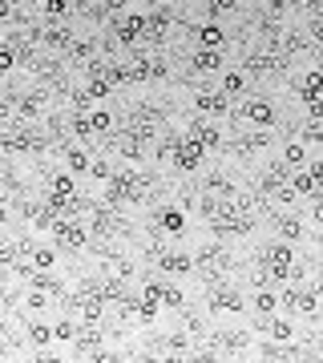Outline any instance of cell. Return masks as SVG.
I'll return each instance as SVG.
<instances>
[{
	"label": "cell",
	"instance_id": "17",
	"mask_svg": "<svg viewBox=\"0 0 323 363\" xmlns=\"http://www.w3.org/2000/svg\"><path fill=\"white\" fill-rule=\"evenodd\" d=\"M247 69H230L227 77H223V93H230V97H243L247 93Z\"/></svg>",
	"mask_w": 323,
	"mask_h": 363
},
{
	"label": "cell",
	"instance_id": "31",
	"mask_svg": "<svg viewBox=\"0 0 323 363\" xmlns=\"http://www.w3.org/2000/svg\"><path fill=\"white\" fill-rule=\"evenodd\" d=\"M89 173H93V178H101V182H110V178H114V166H110V162H105V157H93V166H89Z\"/></svg>",
	"mask_w": 323,
	"mask_h": 363
},
{
	"label": "cell",
	"instance_id": "35",
	"mask_svg": "<svg viewBox=\"0 0 323 363\" xmlns=\"http://www.w3.org/2000/svg\"><path fill=\"white\" fill-rule=\"evenodd\" d=\"M101 4H105L110 13H126V0H101Z\"/></svg>",
	"mask_w": 323,
	"mask_h": 363
},
{
	"label": "cell",
	"instance_id": "38",
	"mask_svg": "<svg viewBox=\"0 0 323 363\" xmlns=\"http://www.w3.org/2000/svg\"><path fill=\"white\" fill-rule=\"evenodd\" d=\"M320 247H323V234H320Z\"/></svg>",
	"mask_w": 323,
	"mask_h": 363
},
{
	"label": "cell",
	"instance_id": "12",
	"mask_svg": "<svg viewBox=\"0 0 323 363\" xmlns=\"http://www.w3.org/2000/svg\"><path fill=\"white\" fill-rule=\"evenodd\" d=\"M190 33L198 37V45H202V49H223V45H227V29H223L218 20H206V24L190 29Z\"/></svg>",
	"mask_w": 323,
	"mask_h": 363
},
{
	"label": "cell",
	"instance_id": "25",
	"mask_svg": "<svg viewBox=\"0 0 323 363\" xmlns=\"http://www.w3.org/2000/svg\"><path fill=\"white\" fill-rule=\"evenodd\" d=\"M162 303L182 311V307H186V299H182V287H178V283H162Z\"/></svg>",
	"mask_w": 323,
	"mask_h": 363
},
{
	"label": "cell",
	"instance_id": "9",
	"mask_svg": "<svg viewBox=\"0 0 323 363\" xmlns=\"http://www.w3.org/2000/svg\"><path fill=\"white\" fill-rule=\"evenodd\" d=\"M243 114H247V121L259 125V130H271V125H275V105H271L266 97H250L247 105H243Z\"/></svg>",
	"mask_w": 323,
	"mask_h": 363
},
{
	"label": "cell",
	"instance_id": "20",
	"mask_svg": "<svg viewBox=\"0 0 323 363\" xmlns=\"http://www.w3.org/2000/svg\"><path fill=\"white\" fill-rule=\"evenodd\" d=\"M291 186H295L299 198H315V178H311V170H295L291 173Z\"/></svg>",
	"mask_w": 323,
	"mask_h": 363
},
{
	"label": "cell",
	"instance_id": "33",
	"mask_svg": "<svg viewBox=\"0 0 323 363\" xmlns=\"http://www.w3.org/2000/svg\"><path fill=\"white\" fill-rule=\"evenodd\" d=\"M13 65H17V49H13V45H4V49H0V69L8 73Z\"/></svg>",
	"mask_w": 323,
	"mask_h": 363
},
{
	"label": "cell",
	"instance_id": "36",
	"mask_svg": "<svg viewBox=\"0 0 323 363\" xmlns=\"http://www.w3.org/2000/svg\"><path fill=\"white\" fill-rule=\"evenodd\" d=\"M311 69H315V73H323V53L315 57V65H311Z\"/></svg>",
	"mask_w": 323,
	"mask_h": 363
},
{
	"label": "cell",
	"instance_id": "23",
	"mask_svg": "<svg viewBox=\"0 0 323 363\" xmlns=\"http://www.w3.org/2000/svg\"><path fill=\"white\" fill-rule=\"evenodd\" d=\"M283 162H287V166H295V170H299V166L307 162V150L299 146V141H287V146H283Z\"/></svg>",
	"mask_w": 323,
	"mask_h": 363
},
{
	"label": "cell",
	"instance_id": "21",
	"mask_svg": "<svg viewBox=\"0 0 323 363\" xmlns=\"http://www.w3.org/2000/svg\"><path fill=\"white\" fill-rule=\"evenodd\" d=\"M49 339H57V331L45 323H29V343L33 347H49Z\"/></svg>",
	"mask_w": 323,
	"mask_h": 363
},
{
	"label": "cell",
	"instance_id": "28",
	"mask_svg": "<svg viewBox=\"0 0 323 363\" xmlns=\"http://www.w3.org/2000/svg\"><path fill=\"white\" fill-rule=\"evenodd\" d=\"M303 141H315V146H323V117H307Z\"/></svg>",
	"mask_w": 323,
	"mask_h": 363
},
{
	"label": "cell",
	"instance_id": "5",
	"mask_svg": "<svg viewBox=\"0 0 323 363\" xmlns=\"http://www.w3.org/2000/svg\"><path fill=\"white\" fill-rule=\"evenodd\" d=\"M283 65H287V53L259 49V53H250L247 57V73L250 77H275V73H283Z\"/></svg>",
	"mask_w": 323,
	"mask_h": 363
},
{
	"label": "cell",
	"instance_id": "7",
	"mask_svg": "<svg viewBox=\"0 0 323 363\" xmlns=\"http://www.w3.org/2000/svg\"><path fill=\"white\" fill-rule=\"evenodd\" d=\"M291 89L299 93V101H303V105H315V101H323V73L307 69L303 77H291Z\"/></svg>",
	"mask_w": 323,
	"mask_h": 363
},
{
	"label": "cell",
	"instance_id": "2",
	"mask_svg": "<svg viewBox=\"0 0 323 363\" xmlns=\"http://www.w3.org/2000/svg\"><path fill=\"white\" fill-rule=\"evenodd\" d=\"M89 234H93V230L85 226V222H77V218H65V214H61L57 226H53L57 250H85V247H89Z\"/></svg>",
	"mask_w": 323,
	"mask_h": 363
},
{
	"label": "cell",
	"instance_id": "11",
	"mask_svg": "<svg viewBox=\"0 0 323 363\" xmlns=\"http://www.w3.org/2000/svg\"><path fill=\"white\" fill-rule=\"evenodd\" d=\"M153 263H158L162 270H170V275H190V270H194V254H186V250H162Z\"/></svg>",
	"mask_w": 323,
	"mask_h": 363
},
{
	"label": "cell",
	"instance_id": "34",
	"mask_svg": "<svg viewBox=\"0 0 323 363\" xmlns=\"http://www.w3.org/2000/svg\"><path fill=\"white\" fill-rule=\"evenodd\" d=\"M307 170H311V178H315V198H320L323 194V162H311Z\"/></svg>",
	"mask_w": 323,
	"mask_h": 363
},
{
	"label": "cell",
	"instance_id": "27",
	"mask_svg": "<svg viewBox=\"0 0 323 363\" xmlns=\"http://www.w3.org/2000/svg\"><path fill=\"white\" fill-rule=\"evenodd\" d=\"M77 327H81V323H73L69 315H61L53 331H57V339H61V343H69V339H77Z\"/></svg>",
	"mask_w": 323,
	"mask_h": 363
},
{
	"label": "cell",
	"instance_id": "15",
	"mask_svg": "<svg viewBox=\"0 0 323 363\" xmlns=\"http://www.w3.org/2000/svg\"><path fill=\"white\" fill-rule=\"evenodd\" d=\"M190 65L198 73H218V69H223V53H218V49H198Z\"/></svg>",
	"mask_w": 323,
	"mask_h": 363
},
{
	"label": "cell",
	"instance_id": "16",
	"mask_svg": "<svg viewBox=\"0 0 323 363\" xmlns=\"http://www.w3.org/2000/svg\"><path fill=\"white\" fill-rule=\"evenodd\" d=\"M275 230H279L283 242H295V238L303 234V222H299L295 214H275Z\"/></svg>",
	"mask_w": 323,
	"mask_h": 363
},
{
	"label": "cell",
	"instance_id": "6",
	"mask_svg": "<svg viewBox=\"0 0 323 363\" xmlns=\"http://www.w3.org/2000/svg\"><path fill=\"white\" fill-rule=\"evenodd\" d=\"M170 20H174L170 4H153V13H146V40H150V45H162L166 33H170Z\"/></svg>",
	"mask_w": 323,
	"mask_h": 363
},
{
	"label": "cell",
	"instance_id": "19",
	"mask_svg": "<svg viewBox=\"0 0 323 363\" xmlns=\"http://www.w3.org/2000/svg\"><path fill=\"white\" fill-rule=\"evenodd\" d=\"M65 162H69V170L73 173H89V166H93V157H89L85 150H77V146L65 150Z\"/></svg>",
	"mask_w": 323,
	"mask_h": 363
},
{
	"label": "cell",
	"instance_id": "1",
	"mask_svg": "<svg viewBox=\"0 0 323 363\" xmlns=\"http://www.w3.org/2000/svg\"><path fill=\"white\" fill-rule=\"evenodd\" d=\"M255 258H263L266 270H271V279L275 283H291V270H295V250H291V242H271V247H263Z\"/></svg>",
	"mask_w": 323,
	"mask_h": 363
},
{
	"label": "cell",
	"instance_id": "32",
	"mask_svg": "<svg viewBox=\"0 0 323 363\" xmlns=\"http://www.w3.org/2000/svg\"><path fill=\"white\" fill-rule=\"evenodd\" d=\"M194 109H202V114H214V109H218V93H198V97H194Z\"/></svg>",
	"mask_w": 323,
	"mask_h": 363
},
{
	"label": "cell",
	"instance_id": "18",
	"mask_svg": "<svg viewBox=\"0 0 323 363\" xmlns=\"http://www.w3.org/2000/svg\"><path fill=\"white\" fill-rule=\"evenodd\" d=\"M315 307H320V291H315V287H299V291H295V311L315 315Z\"/></svg>",
	"mask_w": 323,
	"mask_h": 363
},
{
	"label": "cell",
	"instance_id": "29",
	"mask_svg": "<svg viewBox=\"0 0 323 363\" xmlns=\"http://www.w3.org/2000/svg\"><path fill=\"white\" fill-rule=\"evenodd\" d=\"M89 117H93V134H97V137H105L110 130H114V117L105 114V109H93Z\"/></svg>",
	"mask_w": 323,
	"mask_h": 363
},
{
	"label": "cell",
	"instance_id": "26",
	"mask_svg": "<svg viewBox=\"0 0 323 363\" xmlns=\"http://www.w3.org/2000/svg\"><path fill=\"white\" fill-rule=\"evenodd\" d=\"M53 263H57V250H53V247H37V250H33V267H37V270H49Z\"/></svg>",
	"mask_w": 323,
	"mask_h": 363
},
{
	"label": "cell",
	"instance_id": "4",
	"mask_svg": "<svg viewBox=\"0 0 323 363\" xmlns=\"http://www.w3.org/2000/svg\"><path fill=\"white\" fill-rule=\"evenodd\" d=\"M114 37L121 40V45H137V40L146 37V13H117L114 20Z\"/></svg>",
	"mask_w": 323,
	"mask_h": 363
},
{
	"label": "cell",
	"instance_id": "8",
	"mask_svg": "<svg viewBox=\"0 0 323 363\" xmlns=\"http://www.w3.org/2000/svg\"><path fill=\"white\" fill-rule=\"evenodd\" d=\"M77 351L85 360H93L97 351H101V327H97V319H85V323L77 327Z\"/></svg>",
	"mask_w": 323,
	"mask_h": 363
},
{
	"label": "cell",
	"instance_id": "22",
	"mask_svg": "<svg viewBox=\"0 0 323 363\" xmlns=\"http://www.w3.org/2000/svg\"><path fill=\"white\" fill-rule=\"evenodd\" d=\"M40 8H45V17L49 20H65L69 17V8H73V0H45Z\"/></svg>",
	"mask_w": 323,
	"mask_h": 363
},
{
	"label": "cell",
	"instance_id": "14",
	"mask_svg": "<svg viewBox=\"0 0 323 363\" xmlns=\"http://www.w3.org/2000/svg\"><path fill=\"white\" fill-rule=\"evenodd\" d=\"M153 226L162 230V234H182V230H186V214L174 210V206L170 210H158L153 214Z\"/></svg>",
	"mask_w": 323,
	"mask_h": 363
},
{
	"label": "cell",
	"instance_id": "3",
	"mask_svg": "<svg viewBox=\"0 0 323 363\" xmlns=\"http://www.w3.org/2000/svg\"><path fill=\"white\" fill-rule=\"evenodd\" d=\"M202 162H206V146H202L194 134L178 137V146H174V166L182 173H194V170H202Z\"/></svg>",
	"mask_w": 323,
	"mask_h": 363
},
{
	"label": "cell",
	"instance_id": "37",
	"mask_svg": "<svg viewBox=\"0 0 323 363\" xmlns=\"http://www.w3.org/2000/svg\"><path fill=\"white\" fill-rule=\"evenodd\" d=\"M315 291H320V299H323V275H320V279H315Z\"/></svg>",
	"mask_w": 323,
	"mask_h": 363
},
{
	"label": "cell",
	"instance_id": "24",
	"mask_svg": "<svg viewBox=\"0 0 323 363\" xmlns=\"http://www.w3.org/2000/svg\"><path fill=\"white\" fill-rule=\"evenodd\" d=\"M49 190H53V194H61V198H73V194H77V186H73V178H69V173H53Z\"/></svg>",
	"mask_w": 323,
	"mask_h": 363
},
{
	"label": "cell",
	"instance_id": "13",
	"mask_svg": "<svg viewBox=\"0 0 323 363\" xmlns=\"http://www.w3.org/2000/svg\"><path fill=\"white\" fill-rule=\"evenodd\" d=\"M259 331H266L275 343H291V335H295V327L287 323V319H275V315H263V323H255Z\"/></svg>",
	"mask_w": 323,
	"mask_h": 363
},
{
	"label": "cell",
	"instance_id": "30",
	"mask_svg": "<svg viewBox=\"0 0 323 363\" xmlns=\"http://www.w3.org/2000/svg\"><path fill=\"white\" fill-rule=\"evenodd\" d=\"M275 307H279V299H275L271 291H263V287H259V295H255V311H259V315H271Z\"/></svg>",
	"mask_w": 323,
	"mask_h": 363
},
{
	"label": "cell",
	"instance_id": "10",
	"mask_svg": "<svg viewBox=\"0 0 323 363\" xmlns=\"http://www.w3.org/2000/svg\"><path fill=\"white\" fill-rule=\"evenodd\" d=\"M210 311H243V295L227 283H214L210 287Z\"/></svg>",
	"mask_w": 323,
	"mask_h": 363
}]
</instances>
